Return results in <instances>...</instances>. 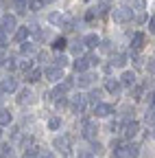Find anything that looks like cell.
Here are the masks:
<instances>
[{"instance_id": "obj_23", "label": "cell", "mask_w": 155, "mask_h": 158, "mask_svg": "<svg viewBox=\"0 0 155 158\" xmlns=\"http://www.w3.org/2000/svg\"><path fill=\"white\" fill-rule=\"evenodd\" d=\"M40 79H42V70H29V75H26V81L35 84V81H40Z\"/></svg>"}, {"instance_id": "obj_8", "label": "cell", "mask_w": 155, "mask_h": 158, "mask_svg": "<svg viewBox=\"0 0 155 158\" xmlns=\"http://www.w3.org/2000/svg\"><path fill=\"white\" fill-rule=\"evenodd\" d=\"M72 68L76 70V73H87V68H90V59L87 57H76L74 59V64H72Z\"/></svg>"}, {"instance_id": "obj_6", "label": "cell", "mask_w": 155, "mask_h": 158, "mask_svg": "<svg viewBox=\"0 0 155 158\" xmlns=\"http://www.w3.org/2000/svg\"><path fill=\"white\" fill-rule=\"evenodd\" d=\"M46 79H48L50 84H57V81H61V79H64V68H57V66L48 68V70H46Z\"/></svg>"}, {"instance_id": "obj_49", "label": "cell", "mask_w": 155, "mask_h": 158, "mask_svg": "<svg viewBox=\"0 0 155 158\" xmlns=\"http://www.w3.org/2000/svg\"><path fill=\"white\" fill-rule=\"evenodd\" d=\"M2 64H5V59H2V57H0V66H2Z\"/></svg>"}, {"instance_id": "obj_36", "label": "cell", "mask_w": 155, "mask_h": 158, "mask_svg": "<svg viewBox=\"0 0 155 158\" xmlns=\"http://www.w3.org/2000/svg\"><path fill=\"white\" fill-rule=\"evenodd\" d=\"M37 156H40L37 147H26V154H24V158H37Z\"/></svg>"}, {"instance_id": "obj_41", "label": "cell", "mask_w": 155, "mask_h": 158, "mask_svg": "<svg viewBox=\"0 0 155 158\" xmlns=\"http://www.w3.org/2000/svg\"><path fill=\"white\" fill-rule=\"evenodd\" d=\"M101 149H103V145L96 141V143H92V154H101Z\"/></svg>"}, {"instance_id": "obj_12", "label": "cell", "mask_w": 155, "mask_h": 158, "mask_svg": "<svg viewBox=\"0 0 155 158\" xmlns=\"http://www.w3.org/2000/svg\"><path fill=\"white\" fill-rule=\"evenodd\" d=\"M52 145H55L57 149H61V152H68V149H70V138H68V136H55Z\"/></svg>"}, {"instance_id": "obj_2", "label": "cell", "mask_w": 155, "mask_h": 158, "mask_svg": "<svg viewBox=\"0 0 155 158\" xmlns=\"http://www.w3.org/2000/svg\"><path fill=\"white\" fill-rule=\"evenodd\" d=\"M131 15H133V9H129V7H118V9H114V22H118V24L129 22Z\"/></svg>"}, {"instance_id": "obj_16", "label": "cell", "mask_w": 155, "mask_h": 158, "mask_svg": "<svg viewBox=\"0 0 155 158\" xmlns=\"http://www.w3.org/2000/svg\"><path fill=\"white\" fill-rule=\"evenodd\" d=\"M13 121V114L7 110V108H2V110H0V127H5V125H9Z\"/></svg>"}, {"instance_id": "obj_40", "label": "cell", "mask_w": 155, "mask_h": 158, "mask_svg": "<svg viewBox=\"0 0 155 158\" xmlns=\"http://www.w3.org/2000/svg\"><path fill=\"white\" fill-rule=\"evenodd\" d=\"M133 99H135V101L142 99V86H133Z\"/></svg>"}, {"instance_id": "obj_33", "label": "cell", "mask_w": 155, "mask_h": 158, "mask_svg": "<svg viewBox=\"0 0 155 158\" xmlns=\"http://www.w3.org/2000/svg\"><path fill=\"white\" fill-rule=\"evenodd\" d=\"M107 9H109V7H107V2H99V5L94 7V11L99 13V15H105V13H107Z\"/></svg>"}, {"instance_id": "obj_1", "label": "cell", "mask_w": 155, "mask_h": 158, "mask_svg": "<svg viewBox=\"0 0 155 158\" xmlns=\"http://www.w3.org/2000/svg\"><path fill=\"white\" fill-rule=\"evenodd\" d=\"M15 29H17V20H15V15H5V18H0V31H2L5 35L15 33Z\"/></svg>"}, {"instance_id": "obj_18", "label": "cell", "mask_w": 155, "mask_h": 158, "mask_svg": "<svg viewBox=\"0 0 155 158\" xmlns=\"http://www.w3.org/2000/svg\"><path fill=\"white\" fill-rule=\"evenodd\" d=\"M127 64V55L125 53H116L114 57H111V66H118V68H122Z\"/></svg>"}, {"instance_id": "obj_24", "label": "cell", "mask_w": 155, "mask_h": 158, "mask_svg": "<svg viewBox=\"0 0 155 158\" xmlns=\"http://www.w3.org/2000/svg\"><path fill=\"white\" fill-rule=\"evenodd\" d=\"M20 53H22V55H31V53H35V46H33L31 42H22V44H20Z\"/></svg>"}, {"instance_id": "obj_10", "label": "cell", "mask_w": 155, "mask_h": 158, "mask_svg": "<svg viewBox=\"0 0 155 158\" xmlns=\"http://www.w3.org/2000/svg\"><path fill=\"white\" fill-rule=\"evenodd\" d=\"M83 44H85V48H99L101 37L96 35V33H90V35H85V37H83Z\"/></svg>"}, {"instance_id": "obj_11", "label": "cell", "mask_w": 155, "mask_h": 158, "mask_svg": "<svg viewBox=\"0 0 155 158\" xmlns=\"http://www.w3.org/2000/svg\"><path fill=\"white\" fill-rule=\"evenodd\" d=\"M120 86H125V88H133V86H135V73H131V70L122 73V77H120Z\"/></svg>"}, {"instance_id": "obj_22", "label": "cell", "mask_w": 155, "mask_h": 158, "mask_svg": "<svg viewBox=\"0 0 155 158\" xmlns=\"http://www.w3.org/2000/svg\"><path fill=\"white\" fill-rule=\"evenodd\" d=\"M59 127H61V118L59 116H50L48 118V130L55 132V130H59Z\"/></svg>"}, {"instance_id": "obj_38", "label": "cell", "mask_w": 155, "mask_h": 158, "mask_svg": "<svg viewBox=\"0 0 155 158\" xmlns=\"http://www.w3.org/2000/svg\"><path fill=\"white\" fill-rule=\"evenodd\" d=\"M99 48H101L103 53H111V51H114V46H111V42H101V44H99Z\"/></svg>"}, {"instance_id": "obj_42", "label": "cell", "mask_w": 155, "mask_h": 158, "mask_svg": "<svg viewBox=\"0 0 155 158\" xmlns=\"http://www.w3.org/2000/svg\"><path fill=\"white\" fill-rule=\"evenodd\" d=\"M5 46H7V35L0 31V48H5Z\"/></svg>"}, {"instance_id": "obj_31", "label": "cell", "mask_w": 155, "mask_h": 158, "mask_svg": "<svg viewBox=\"0 0 155 158\" xmlns=\"http://www.w3.org/2000/svg\"><path fill=\"white\" fill-rule=\"evenodd\" d=\"M144 121H146V125H155V108H151V110L146 112Z\"/></svg>"}, {"instance_id": "obj_45", "label": "cell", "mask_w": 155, "mask_h": 158, "mask_svg": "<svg viewBox=\"0 0 155 158\" xmlns=\"http://www.w3.org/2000/svg\"><path fill=\"white\" fill-rule=\"evenodd\" d=\"M149 31H151V33H155V18H151V20H149Z\"/></svg>"}, {"instance_id": "obj_47", "label": "cell", "mask_w": 155, "mask_h": 158, "mask_svg": "<svg viewBox=\"0 0 155 158\" xmlns=\"http://www.w3.org/2000/svg\"><path fill=\"white\" fill-rule=\"evenodd\" d=\"M149 70L155 75V59H149Z\"/></svg>"}, {"instance_id": "obj_43", "label": "cell", "mask_w": 155, "mask_h": 158, "mask_svg": "<svg viewBox=\"0 0 155 158\" xmlns=\"http://www.w3.org/2000/svg\"><path fill=\"white\" fill-rule=\"evenodd\" d=\"M76 158H92V152H85V149H81Z\"/></svg>"}, {"instance_id": "obj_37", "label": "cell", "mask_w": 155, "mask_h": 158, "mask_svg": "<svg viewBox=\"0 0 155 158\" xmlns=\"http://www.w3.org/2000/svg\"><path fill=\"white\" fill-rule=\"evenodd\" d=\"M0 154H2V158H11V145H9V143H5V145H2V149H0Z\"/></svg>"}, {"instance_id": "obj_5", "label": "cell", "mask_w": 155, "mask_h": 158, "mask_svg": "<svg viewBox=\"0 0 155 158\" xmlns=\"http://www.w3.org/2000/svg\"><path fill=\"white\" fill-rule=\"evenodd\" d=\"M96 132H99V125H96L94 121H85V123H83V136L87 138V141H94V138H96Z\"/></svg>"}, {"instance_id": "obj_32", "label": "cell", "mask_w": 155, "mask_h": 158, "mask_svg": "<svg viewBox=\"0 0 155 158\" xmlns=\"http://www.w3.org/2000/svg\"><path fill=\"white\" fill-rule=\"evenodd\" d=\"M127 149H129V158H138L140 156V147L138 145H127Z\"/></svg>"}, {"instance_id": "obj_9", "label": "cell", "mask_w": 155, "mask_h": 158, "mask_svg": "<svg viewBox=\"0 0 155 158\" xmlns=\"http://www.w3.org/2000/svg\"><path fill=\"white\" fill-rule=\"evenodd\" d=\"M15 88H17L15 77H5L2 81H0V90H2V92H13Z\"/></svg>"}, {"instance_id": "obj_4", "label": "cell", "mask_w": 155, "mask_h": 158, "mask_svg": "<svg viewBox=\"0 0 155 158\" xmlns=\"http://www.w3.org/2000/svg\"><path fill=\"white\" fill-rule=\"evenodd\" d=\"M111 112H114V108H111L109 103H96V106H94V114H96V118H107Z\"/></svg>"}, {"instance_id": "obj_30", "label": "cell", "mask_w": 155, "mask_h": 158, "mask_svg": "<svg viewBox=\"0 0 155 158\" xmlns=\"http://www.w3.org/2000/svg\"><path fill=\"white\" fill-rule=\"evenodd\" d=\"M17 68L24 70V73H29V70H33V62H31V59H24V62L17 64Z\"/></svg>"}, {"instance_id": "obj_13", "label": "cell", "mask_w": 155, "mask_h": 158, "mask_svg": "<svg viewBox=\"0 0 155 158\" xmlns=\"http://www.w3.org/2000/svg\"><path fill=\"white\" fill-rule=\"evenodd\" d=\"M138 132H140V123H138V121H129V123L125 125V138H133Z\"/></svg>"}, {"instance_id": "obj_19", "label": "cell", "mask_w": 155, "mask_h": 158, "mask_svg": "<svg viewBox=\"0 0 155 158\" xmlns=\"http://www.w3.org/2000/svg\"><path fill=\"white\" fill-rule=\"evenodd\" d=\"M29 33H31V29H29V27H20V29H15V40H17V42H26Z\"/></svg>"}, {"instance_id": "obj_48", "label": "cell", "mask_w": 155, "mask_h": 158, "mask_svg": "<svg viewBox=\"0 0 155 158\" xmlns=\"http://www.w3.org/2000/svg\"><path fill=\"white\" fill-rule=\"evenodd\" d=\"M50 2H55V0H42V5H50Z\"/></svg>"}, {"instance_id": "obj_7", "label": "cell", "mask_w": 155, "mask_h": 158, "mask_svg": "<svg viewBox=\"0 0 155 158\" xmlns=\"http://www.w3.org/2000/svg\"><path fill=\"white\" fill-rule=\"evenodd\" d=\"M85 106H87V97H83V94H76V97L72 99V110H74V114L83 112V110H85Z\"/></svg>"}, {"instance_id": "obj_50", "label": "cell", "mask_w": 155, "mask_h": 158, "mask_svg": "<svg viewBox=\"0 0 155 158\" xmlns=\"http://www.w3.org/2000/svg\"><path fill=\"white\" fill-rule=\"evenodd\" d=\"M151 136H153V138H155V127H153V134H151Z\"/></svg>"}, {"instance_id": "obj_29", "label": "cell", "mask_w": 155, "mask_h": 158, "mask_svg": "<svg viewBox=\"0 0 155 158\" xmlns=\"http://www.w3.org/2000/svg\"><path fill=\"white\" fill-rule=\"evenodd\" d=\"M85 51V44H83V40H81V42H76L74 46H72V53L76 55V57H81V53Z\"/></svg>"}, {"instance_id": "obj_44", "label": "cell", "mask_w": 155, "mask_h": 158, "mask_svg": "<svg viewBox=\"0 0 155 158\" xmlns=\"http://www.w3.org/2000/svg\"><path fill=\"white\" fill-rule=\"evenodd\" d=\"M40 158H55V154H52V152H48V149H44V152L40 154Z\"/></svg>"}, {"instance_id": "obj_51", "label": "cell", "mask_w": 155, "mask_h": 158, "mask_svg": "<svg viewBox=\"0 0 155 158\" xmlns=\"http://www.w3.org/2000/svg\"><path fill=\"white\" fill-rule=\"evenodd\" d=\"M0 138H2V127H0Z\"/></svg>"}, {"instance_id": "obj_27", "label": "cell", "mask_w": 155, "mask_h": 158, "mask_svg": "<svg viewBox=\"0 0 155 158\" xmlns=\"http://www.w3.org/2000/svg\"><path fill=\"white\" fill-rule=\"evenodd\" d=\"M55 66H57V68H66V66H68V57H66V55H57V57H55Z\"/></svg>"}, {"instance_id": "obj_15", "label": "cell", "mask_w": 155, "mask_h": 158, "mask_svg": "<svg viewBox=\"0 0 155 158\" xmlns=\"http://www.w3.org/2000/svg\"><path fill=\"white\" fill-rule=\"evenodd\" d=\"M105 90L109 94H118L120 92V81H116V79H107V81H105Z\"/></svg>"}, {"instance_id": "obj_28", "label": "cell", "mask_w": 155, "mask_h": 158, "mask_svg": "<svg viewBox=\"0 0 155 158\" xmlns=\"http://www.w3.org/2000/svg\"><path fill=\"white\" fill-rule=\"evenodd\" d=\"M114 158H129V149L127 147H116L114 149Z\"/></svg>"}, {"instance_id": "obj_3", "label": "cell", "mask_w": 155, "mask_h": 158, "mask_svg": "<svg viewBox=\"0 0 155 158\" xmlns=\"http://www.w3.org/2000/svg\"><path fill=\"white\" fill-rule=\"evenodd\" d=\"M17 103H20V106H31V103H35L33 90H31V88H22L20 92H17Z\"/></svg>"}, {"instance_id": "obj_35", "label": "cell", "mask_w": 155, "mask_h": 158, "mask_svg": "<svg viewBox=\"0 0 155 158\" xmlns=\"http://www.w3.org/2000/svg\"><path fill=\"white\" fill-rule=\"evenodd\" d=\"M44 5H42V0H31V2H29V9L31 11H40Z\"/></svg>"}, {"instance_id": "obj_39", "label": "cell", "mask_w": 155, "mask_h": 158, "mask_svg": "<svg viewBox=\"0 0 155 158\" xmlns=\"http://www.w3.org/2000/svg\"><path fill=\"white\" fill-rule=\"evenodd\" d=\"M5 64H7V68H9V70H15V68H17V62H15V57H9V59H5Z\"/></svg>"}, {"instance_id": "obj_21", "label": "cell", "mask_w": 155, "mask_h": 158, "mask_svg": "<svg viewBox=\"0 0 155 158\" xmlns=\"http://www.w3.org/2000/svg\"><path fill=\"white\" fill-rule=\"evenodd\" d=\"M13 7H15L17 13H24L26 7H29V0H13Z\"/></svg>"}, {"instance_id": "obj_20", "label": "cell", "mask_w": 155, "mask_h": 158, "mask_svg": "<svg viewBox=\"0 0 155 158\" xmlns=\"http://www.w3.org/2000/svg\"><path fill=\"white\" fill-rule=\"evenodd\" d=\"M66 46H68L66 37H55V40H52V48H55V51H64Z\"/></svg>"}, {"instance_id": "obj_17", "label": "cell", "mask_w": 155, "mask_h": 158, "mask_svg": "<svg viewBox=\"0 0 155 158\" xmlns=\"http://www.w3.org/2000/svg\"><path fill=\"white\" fill-rule=\"evenodd\" d=\"M92 79H94V75H90V73H81L79 75V88H87V86H92Z\"/></svg>"}, {"instance_id": "obj_46", "label": "cell", "mask_w": 155, "mask_h": 158, "mask_svg": "<svg viewBox=\"0 0 155 158\" xmlns=\"http://www.w3.org/2000/svg\"><path fill=\"white\" fill-rule=\"evenodd\" d=\"M149 106H151V108H155V92H151V94H149Z\"/></svg>"}, {"instance_id": "obj_26", "label": "cell", "mask_w": 155, "mask_h": 158, "mask_svg": "<svg viewBox=\"0 0 155 158\" xmlns=\"http://www.w3.org/2000/svg\"><path fill=\"white\" fill-rule=\"evenodd\" d=\"M61 20H64V18H61V13H59V11H52V13H48V22H50V24H59Z\"/></svg>"}, {"instance_id": "obj_14", "label": "cell", "mask_w": 155, "mask_h": 158, "mask_svg": "<svg viewBox=\"0 0 155 158\" xmlns=\"http://www.w3.org/2000/svg\"><path fill=\"white\" fill-rule=\"evenodd\" d=\"M144 42H146L144 33H133V37H131V48H133V51H140V48L144 46Z\"/></svg>"}, {"instance_id": "obj_34", "label": "cell", "mask_w": 155, "mask_h": 158, "mask_svg": "<svg viewBox=\"0 0 155 158\" xmlns=\"http://www.w3.org/2000/svg\"><path fill=\"white\" fill-rule=\"evenodd\" d=\"M133 9L135 11H144L146 9V0H133Z\"/></svg>"}, {"instance_id": "obj_25", "label": "cell", "mask_w": 155, "mask_h": 158, "mask_svg": "<svg viewBox=\"0 0 155 158\" xmlns=\"http://www.w3.org/2000/svg\"><path fill=\"white\" fill-rule=\"evenodd\" d=\"M87 101L94 103V106H96V103H101V90H92V92L87 94Z\"/></svg>"}]
</instances>
